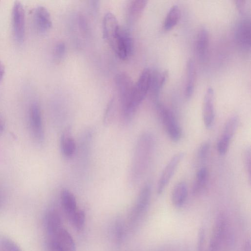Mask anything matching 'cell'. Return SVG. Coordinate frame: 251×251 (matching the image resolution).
I'll return each instance as SVG.
<instances>
[{
    "label": "cell",
    "instance_id": "8d00e7d4",
    "mask_svg": "<svg viewBox=\"0 0 251 251\" xmlns=\"http://www.w3.org/2000/svg\"><path fill=\"white\" fill-rule=\"evenodd\" d=\"M235 2L239 11L243 14H245L246 10L247 1L245 0H237Z\"/></svg>",
    "mask_w": 251,
    "mask_h": 251
},
{
    "label": "cell",
    "instance_id": "4316f807",
    "mask_svg": "<svg viewBox=\"0 0 251 251\" xmlns=\"http://www.w3.org/2000/svg\"><path fill=\"white\" fill-rule=\"evenodd\" d=\"M113 235L114 240L117 245L122 243L125 236V227L120 219H117L114 223Z\"/></svg>",
    "mask_w": 251,
    "mask_h": 251
},
{
    "label": "cell",
    "instance_id": "2e32d148",
    "mask_svg": "<svg viewBox=\"0 0 251 251\" xmlns=\"http://www.w3.org/2000/svg\"><path fill=\"white\" fill-rule=\"evenodd\" d=\"M209 46V34L204 27L200 28L196 40V52L201 61H204L207 56Z\"/></svg>",
    "mask_w": 251,
    "mask_h": 251
},
{
    "label": "cell",
    "instance_id": "f546056e",
    "mask_svg": "<svg viewBox=\"0 0 251 251\" xmlns=\"http://www.w3.org/2000/svg\"><path fill=\"white\" fill-rule=\"evenodd\" d=\"M210 148V142L207 141L202 143L199 148L197 153V159L201 163L204 162L208 155Z\"/></svg>",
    "mask_w": 251,
    "mask_h": 251
},
{
    "label": "cell",
    "instance_id": "5b68a950",
    "mask_svg": "<svg viewBox=\"0 0 251 251\" xmlns=\"http://www.w3.org/2000/svg\"><path fill=\"white\" fill-rule=\"evenodd\" d=\"M151 196V186L145 184L138 195L137 201L129 214L131 225L137 224L142 219L148 209Z\"/></svg>",
    "mask_w": 251,
    "mask_h": 251
},
{
    "label": "cell",
    "instance_id": "44dd1931",
    "mask_svg": "<svg viewBox=\"0 0 251 251\" xmlns=\"http://www.w3.org/2000/svg\"><path fill=\"white\" fill-rule=\"evenodd\" d=\"M188 195V187L186 183L181 181L174 187L171 195L173 205L176 207H180L184 204Z\"/></svg>",
    "mask_w": 251,
    "mask_h": 251
},
{
    "label": "cell",
    "instance_id": "f35d334b",
    "mask_svg": "<svg viewBox=\"0 0 251 251\" xmlns=\"http://www.w3.org/2000/svg\"><path fill=\"white\" fill-rule=\"evenodd\" d=\"M4 129V126L2 122L0 119V132H1Z\"/></svg>",
    "mask_w": 251,
    "mask_h": 251
},
{
    "label": "cell",
    "instance_id": "4dcf8cb0",
    "mask_svg": "<svg viewBox=\"0 0 251 251\" xmlns=\"http://www.w3.org/2000/svg\"><path fill=\"white\" fill-rule=\"evenodd\" d=\"M113 100H112L108 104L103 117V124L109 126L112 123L114 117Z\"/></svg>",
    "mask_w": 251,
    "mask_h": 251
},
{
    "label": "cell",
    "instance_id": "83f0119b",
    "mask_svg": "<svg viewBox=\"0 0 251 251\" xmlns=\"http://www.w3.org/2000/svg\"><path fill=\"white\" fill-rule=\"evenodd\" d=\"M85 214L82 210H77L70 218L73 226L78 231L81 230L84 227L85 223Z\"/></svg>",
    "mask_w": 251,
    "mask_h": 251
},
{
    "label": "cell",
    "instance_id": "484cf974",
    "mask_svg": "<svg viewBox=\"0 0 251 251\" xmlns=\"http://www.w3.org/2000/svg\"><path fill=\"white\" fill-rule=\"evenodd\" d=\"M180 11L177 5L172 6L167 14L163 23V27L166 30L172 29L179 22Z\"/></svg>",
    "mask_w": 251,
    "mask_h": 251
},
{
    "label": "cell",
    "instance_id": "1f68e13d",
    "mask_svg": "<svg viewBox=\"0 0 251 251\" xmlns=\"http://www.w3.org/2000/svg\"><path fill=\"white\" fill-rule=\"evenodd\" d=\"M243 161L246 170L249 175L250 182L251 181V153L250 147H247L243 152Z\"/></svg>",
    "mask_w": 251,
    "mask_h": 251
},
{
    "label": "cell",
    "instance_id": "cb8c5ba5",
    "mask_svg": "<svg viewBox=\"0 0 251 251\" xmlns=\"http://www.w3.org/2000/svg\"><path fill=\"white\" fill-rule=\"evenodd\" d=\"M49 238H54L64 251H75V244L73 238L69 232L63 227L53 237Z\"/></svg>",
    "mask_w": 251,
    "mask_h": 251
},
{
    "label": "cell",
    "instance_id": "3957f363",
    "mask_svg": "<svg viewBox=\"0 0 251 251\" xmlns=\"http://www.w3.org/2000/svg\"><path fill=\"white\" fill-rule=\"evenodd\" d=\"M151 70L145 68L143 70L137 81L134 83L129 104L126 110L122 113L123 120L128 122L134 115L138 106L149 91Z\"/></svg>",
    "mask_w": 251,
    "mask_h": 251
},
{
    "label": "cell",
    "instance_id": "e0dca14e",
    "mask_svg": "<svg viewBox=\"0 0 251 251\" xmlns=\"http://www.w3.org/2000/svg\"><path fill=\"white\" fill-rule=\"evenodd\" d=\"M45 226L49 237H53L62 227L60 215L56 210L51 209L47 213Z\"/></svg>",
    "mask_w": 251,
    "mask_h": 251
},
{
    "label": "cell",
    "instance_id": "74e56055",
    "mask_svg": "<svg viewBox=\"0 0 251 251\" xmlns=\"http://www.w3.org/2000/svg\"><path fill=\"white\" fill-rule=\"evenodd\" d=\"M4 66L0 59V82L3 79V76L4 75Z\"/></svg>",
    "mask_w": 251,
    "mask_h": 251
},
{
    "label": "cell",
    "instance_id": "d6a6232c",
    "mask_svg": "<svg viewBox=\"0 0 251 251\" xmlns=\"http://www.w3.org/2000/svg\"><path fill=\"white\" fill-rule=\"evenodd\" d=\"M66 51L65 44L63 42L58 43L54 48L53 54L56 60L60 61L64 57Z\"/></svg>",
    "mask_w": 251,
    "mask_h": 251
},
{
    "label": "cell",
    "instance_id": "f1b7e54d",
    "mask_svg": "<svg viewBox=\"0 0 251 251\" xmlns=\"http://www.w3.org/2000/svg\"><path fill=\"white\" fill-rule=\"evenodd\" d=\"M0 246L5 251H22L14 241L4 235L0 236Z\"/></svg>",
    "mask_w": 251,
    "mask_h": 251
},
{
    "label": "cell",
    "instance_id": "9c48e42d",
    "mask_svg": "<svg viewBox=\"0 0 251 251\" xmlns=\"http://www.w3.org/2000/svg\"><path fill=\"white\" fill-rule=\"evenodd\" d=\"M29 121L33 137L38 143H42L44 139L42 115L38 103H32L29 108Z\"/></svg>",
    "mask_w": 251,
    "mask_h": 251
},
{
    "label": "cell",
    "instance_id": "d6986e66",
    "mask_svg": "<svg viewBox=\"0 0 251 251\" xmlns=\"http://www.w3.org/2000/svg\"><path fill=\"white\" fill-rule=\"evenodd\" d=\"M148 1L145 0H133L129 1L126 8V17L129 24L133 23L141 16Z\"/></svg>",
    "mask_w": 251,
    "mask_h": 251
},
{
    "label": "cell",
    "instance_id": "d4e9b609",
    "mask_svg": "<svg viewBox=\"0 0 251 251\" xmlns=\"http://www.w3.org/2000/svg\"><path fill=\"white\" fill-rule=\"evenodd\" d=\"M208 173L206 168L202 167L197 172L192 188V193L194 195L200 194L205 186Z\"/></svg>",
    "mask_w": 251,
    "mask_h": 251
},
{
    "label": "cell",
    "instance_id": "30bf717a",
    "mask_svg": "<svg viewBox=\"0 0 251 251\" xmlns=\"http://www.w3.org/2000/svg\"><path fill=\"white\" fill-rule=\"evenodd\" d=\"M238 117L232 116L226 122L223 133L217 143V151L221 155L225 154L228 151L231 140L237 128Z\"/></svg>",
    "mask_w": 251,
    "mask_h": 251
},
{
    "label": "cell",
    "instance_id": "5bb4252c",
    "mask_svg": "<svg viewBox=\"0 0 251 251\" xmlns=\"http://www.w3.org/2000/svg\"><path fill=\"white\" fill-rule=\"evenodd\" d=\"M33 16L34 26L38 32L45 33L51 27L50 15L46 7L42 6L37 7L34 10Z\"/></svg>",
    "mask_w": 251,
    "mask_h": 251
},
{
    "label": "cell",
    "instance_id": "7c38bea8",
    "mask_svg": "<svg viewBox=\"0 0 251 251\" xmlns=\"http://www.w3.org/2000/svg\"><path fill=\"white\" fill-rule=\"evenodd\" d=\"M120 26L115 16L107 12L102 20V33L104 38L111 47L119 35Z\"/></svg>",
    "mask_w": 251,
    "mask_h": 251
},
{
    "label": "cell",
    "instance_id": "ba28073f",
    "mask_svg": "<svg viewBox=\"0 0 251 251\" xmlns=\"http://www.w3.org/2000/svg\"><path fill=\"white\" fill-rule=\"evenodd\" d=\"M12 17L14 38L17 43L21 44L25 34V12L22 4L19 1L14 3Z\"/></svg>",
    "mask_w": 251,
    "mask_h": 251
},
{
    "label": "cell",
    "instance_id": "7402d4cb",
    "mask_svg": "<svg viewBox=\"0 0 251 251\" xmlns=\"http://www.w3.org/2000/svg\"><path fill=\"white\" fill-rule=\"evenodd\" d=\"M61 201L64 211L70 219L77 210L75 197L70 191L64 189L61 191Z\"/></svg>",
    "mask_w": 251,
    "mask_h": 251
},
{
    "label": "cell",
    "instance_id": "ffe728a7",
    "mask_svg": "<svg viewBox=\"0 0 251 251\" xmlns=\"http://www.w3.org/2000/svg\"><path fill=\"white\" fill-rule=\"evenodd\" d=\"M60 147L62 154L67 157H71L75 151V143L72 136L71 129L68 127L63 132L60 141Z\"/></svg>",
    "mask_w": 251,
    "mask_h": 251
},
{
    "label": "cell",
    "instance_id": "277c9868",
    "mask_svg": "<svg viewBox=\"0 0 251 251\" xmlns=\"http://www.w3.org/2000/svg\"><path fill=\"white\" fill-rule=\"evenodd\" d=\"M156 105L168 135L173 141L177 142L181 138L182 132L175 116L169 109L158 102Z\"/></svg>",
    "mask_w": 251,
    "mask_h": 251
},
{
    "label": "cell",
    "instance_id": "603a6c76",
    "mask_svg": "<svg viewBox=\"0 0 251 251\" xmlns=\"http://www.w3.org/2000/svg\"><path fill=\"white\" fill-rule=\"evenodd\" d=\"M184 94L187 99L190 98L194 92L196 80V69L193 60H188L186 65V76Z\"/></svg>",
    "mask_w": 251,
    "mask_h": 251
},
{
    "label": "cell",
    "instance_id": "6da1fadb",
    "mask_svg": "<svg viewBox=\"0 0 251 251\" xmlns=\"http://www.w3.org/2000/svg\"><path fill=\"white\" fill-rule=\"evenodd\" d=\"M234 235L226 217L220 214L213 226L206 251H230L234 244Z\"/></svg>",
    "mask_w": 251,
    "mask_h": 251
},
{
    "label": "cell",
    "instance_id": "836d02e7",
    "mask_svg": "<svg viewBox=\"0 0 251 251\" xmlns=\"http://www.w3.org/2000/svg\"><path fill=\"white\" fill-rule=\"evenodd\" d=\"M205 231L202 228H201L199 231L198 242H197V251H205Z\"/></svg>",
    "mask_w": 251,
    "mask_h": 251
},
{
    "label": "cell",
    "instance_id": "7a4b0ae2",
    "mask_svg": "<svg viewBox=\"0 0 251 251\" xmlns=\"http://www.w3.org/2000/svg\"><path fill=\"white\" fill-rule=\"evenodd\" d=\"M153 139L151 133L146 132L138 141L131 171L134 180L139 179L148 167L154 147Z\"/></svg>",
    "mask_w": 251,
    "mask_h": 251
},
{
    "label": "cell",
    "instance_id": "e575fe53",
    "mask_svg": "<svg viewBox=\"0 0 251 251\" xmlns=\"http://www.w3.org/2000/svg\"><path fill=\"white\" fill-rule=\"evenodd\" d=\"M48 251H64L53 238H49L47 243Z\"/></svg>",
    "mask_w": 251,
    "mask_h": 251
},
{
    "label": "cell",
    "instance_id": "8fae6325",
    "mask_svg": "<svg viewBox=\"0 0 251 251\" xmlns=\"http://www.w3.org/2000/svg\"><path fill=\"white\" fill-rule=\"evenodd\" d=\"M182 152L175 154L170 160L163 170L157 185V193L161 194L175 174L180 162L184 157Z\"/></svg>",
    "mask_w": 251,
    "mask_h": 251
},
{
    "label": "cell",
    "instance_id": "d590c367",
    "mask_svg": "<svg viewBox=\"0 0 251 251\" xmlns=\"http://www.w3.org/2000/svg\"><path fill=\"white\" fill-rule=\"evenodd\" d=\"M157 251H189L188 249L182 245H167L162 247Z\"/></svg>",
    "mask_w": 251,
    "mask_h": 251
},
{
    "label": "cell",
    "instance_id": "8992f818",
    "mask_svg": "<svg viewBox=\"0 0 251 251\" xmlns=\"http://www.w3.org/2000/svg\"><path fill=\"white\" fill-rule=\"evenodd\" d=\"M115 83L123 113L129 104L134 83L128 74L120 72L115 76Z\"/></svg>",
    "mask_w": 251,
    "mask_h": 251
},
{
    "label": "cell",
    "instance_id": "9a60e30c",
    "mask_svg": "<svg viewBox=\"0 0 251 251\" xmlns=\"http://www.w3.org/2000/svg\"><path fill=\"white\" fill-rule=\"evenodd\" d=\"M251 22L249 19L242 20L238 25L235 38L240 47L245 50H249L251 44Z\"/></svg>",
    "mask_w": 251,
    "mask_h": 251
},
{
    "label": "cell",
    "instance_id": "ac0fdd59",
    "mask_svg": "<svg viewBox=\"0 0 251 251\" xmlns=\"http://www.w3.org/2000/svg\"><path fill=\"white\" fill-rule=\"evenodd\" d=\"M151 79L149 93L152 98L157 102V98L161 88L166 81L168 73L166 71L160 72L151 70Z\"/></svg>",
    "mask_w": 251,
    "mask_h": 251
},
{
    "label": "cell",
    "instance_id": "4fadbf2b",
    "mask_svg": "<svg viewBox=\"0 0 251 251\" xmlns=\"http://www.w3.org/2000/svg\"><path fill=\"white\" fill-rule=\"evenodd\" d=\"M214 97L213 89L211 87L208 88L204 94L202 106V119L207 129L212 127L215 120Z\"/></svg>",
    "mask_w": 251,
    "mask_h": 251
},
{
    "label": "cell",
    "instance_id": "52a82bcc",
    "mask_svg": "<svg viewBox=\"0 0 251 251\" xmlns=\"http://www.w3.org/2000/svg\"><path fill=\"white\" fill-rule=\"evenodd\" d=\"M116 55L121 59L125 60L131 55L133 48L132 38L129 31L121 27L115 43L111 47Z\"/></svg>",
    "mask_w": 251,
    "mask_h": 251
}]
</instances>
